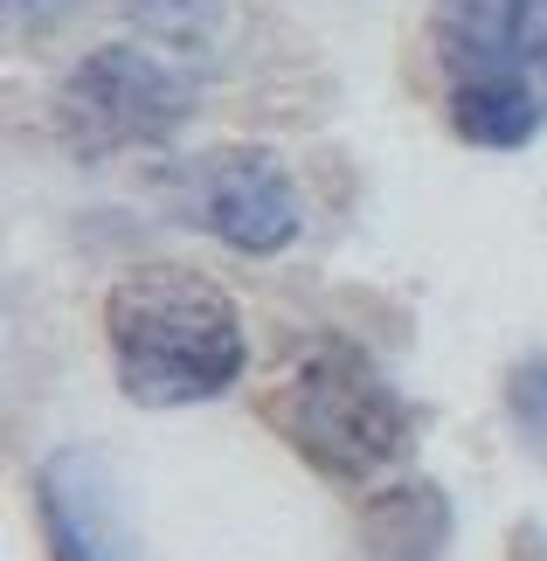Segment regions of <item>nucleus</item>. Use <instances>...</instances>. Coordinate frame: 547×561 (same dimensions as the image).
I'll return each mask as SVG.
<instances>
[{
    "label": "nucleus",
    "instance_id": "obj_1",
    "mask_svg": "<svg viewBox=\"0 0 547 561\" xmlns=\"http://www.w3.org/2000/svg\"><path fill=\"white\" fill-rule=\"evenodd\" d=\"M118 388L139 409H194L229 396L250 368V333L236 298L187 264H139L104 298Z\"/></svg>",
    "mask_w": 547,
    "mask_h": 561
},
{
    "label": "nucleus",
    "instance_id": "obj_2",
    "mask_svg": "<svg viewBox=\"0 0 547 561\" xmlns=\"http://www.w3.org/2000/svg\"><path fill=\"white\" fill-rule=\"evenodd\" d=\"M451 133L478 153H520L547 125V0H430Z\"/></svg>",
    "mask_w": 547,
    "mask_h": 561
},
{
    "label": "nucleus",
    "instance_id": "obj_3",
    "mask_svg": "<svg viewBox=\"0 0 547 561\" xmlns=\"http://www.w3.org/2000/svg\"><path fill=\"white\" fill-rule=\"evenodd\" d=\"M271 423L305 465L340 485L375 479V471H388L409 450L402 396L346 340H319V347H305L284 368L277 396H271Z\"/></svg>",
    "mask_w": 547,
    "mask_h": 561
},
{
    "label": "nucleus",
    "instance_id": "obj_4",
    "mask_svg": "<svg viewBox=\"0 0 547 561\" xmlns=\"http://www.w3.org/2000/svg\"><path fill=\"white\" fill-rule=\"evenodd\" d=\"M56 118L77 153L167 146L194 118V77L181 70V56L152 49V42H104L62 77Z\"/></svg>",
    "mask_w": 547,
    "mask_h": 561
},
{
    "label": "nucleus",
    "instance_id": "obj_5",
    "mask_svg": "<svg viewBox=\"0 0 547 561\" xmlns=\"http://www.w3.org/2000/svg\"><path fill=\"white\" fill-rule=\"evenodd\" d=\"M187 215L202 222L215 243L243 250V256H277L298 243L305 208H298V181L284 174V160L264 146H223V153L187 167Z\"/></svg>",
    "mask_w": 547,
    "mask_h": 561
},
{
    "label": "nucleus",
    "instance_id": "obj_6",
    "mask_svg": "<svg viewBox=\"0 0 547 561\" xmlns=\"http://www.w3.org/2000/svg\"><path fill=\"white\" fill-rule=\"evenodd\" d=\"M35 506H42L56 561H133L118 513H112V485H104L91 450H56L35 479Z\"/></svg>",
    "mask_w": 547,
    "mask_h": 561
},
{
    "label": "nucleus",
    "instance_id": "obj_7",
    "mask_svg": "<svg viewBox=\"0 0 547 561\" xmlns=\"http://www.w3.org/2000/svg\"><path fill=\"white\" fill-rule=\"evenodd\" d=\"M125 14H133V28L152 42V49H167V56H208L215 42H223V14H229V0H118Z\"/></svg>",
    "mask_w": 547,
    "mask_h": 561
},
{
    "label": "nucleus",
    "instance_id": "obj_8",
    "mask_svg": "<svg viewBox=\"0 0 547 561\" xmlns=\"http://www.w3.org/2000/svg\"><path fill=\"white\" fill-rule=\"evenodd\" d=\"M506 416H513V437L527 444L534 458H547V354L520 360L506 375Z\"/></svg>",
    "mask_w": 547,
    "mask_h": 561
},
{
    "label": "nucleus",
    "instance_id": "obj_9",
    "mask_svg": "<svg viewBox=\"0 0 547 561\" xmlns=\"http://www.w3.org/2000/svg\"><path fill=\"white\" fill-rule=\"evenodd\" d=\"M62 8V0H8V21H21V28H42Z\"/></svg>",
    "mask_w": 547,
    "mask_h": 561
}]
</instances>
